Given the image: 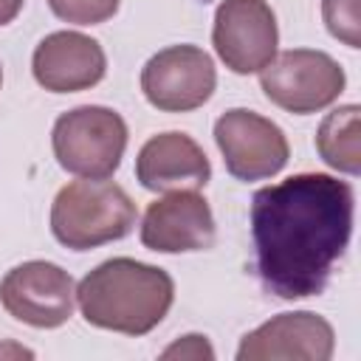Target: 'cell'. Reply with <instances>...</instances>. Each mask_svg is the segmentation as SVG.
Here are the masks:
<instances>
[{"mask_svg":"<svg viewBox=\"0 0 361 361\" xmlns=\"http://www.w3.org/2000/svg\"><path fill=\"white\" fill-rule=\"evenodd\" d=\"M56 164L76 178H110L127 149V121L102 104L62 113L51 130Z\"/></svg>","mask_w":361,"mask_h":361,"instance_id":"4","label":"cell"},{"mask_svg":"<svg viewBox=\"0 0 361 361\" xmlns=\"http://www.w3.org/2000/svg\"><path fill=\"white\" fill-rule=\"evenodd\" d=\"M214 141L228 175L237 180L274 178L290 158L282 127L245 107H231L214 121Z\"/></svg>","mask_w":361,"mask_h":361,"instance_id":"6","label":"cell"},{"mask_svg":"<svg viewBox=\"0 0 361 361\" xmlns=\"http://www.w3.org/2000/svg\"><path fill=\"white\" fill-rule=\"evenodd\" d=\"M333 350V324L319 313L293 310L245 333L237 347V361H330Z\"/></svg>","mask_w":361,"mask_h":361,"instance_id":"10","label":"cell"},{"mask_svg":"<svg viewBox=\"0 0 361 361\" xmlns=\"http://www.w3.org/2000/svg\"><path fill=\"white\" fill-rule=\"evenodd\" d=\"M214 214L203 195L183 189L152 200L141 217V243L158 254L203 251L214 243Z\"/></svg>","mask_w":361,"mask_h":361,"instance_id":"11","label":"cell"},{"mask_svg":"<svg viewBox=\"0 0 361 361\" xmlns=\"http://www.w3.org/2000/svg\"><path fill=\"white\" fill-rule=\"evenodd\" d=\"M0 85H3V68H0Z\"/></svg>","mask_w":361,"mask_h":361,"instance_id":"20","label":"cell"},{"mask_svg":"<svg viewBox=\"0 0 361 361\" xmlns=\"http://www.w3.org/2000/svg\"><path fill=\"white\" fill-rule=\"evenodd\" d=\"M14 355H25V358H31L34 353L25 350V347H17V344H0V358H14Z\"/></svg>","mask_w":361,"mask_h":361,"instance_id":"19","label":"cell"},{"mask_svg":"<svg viewBox=\"0 0 361 361\" xmlns=\"http://www.w3.org/2000/svg\"><path fill=\"white\" fill-rule=\"evenodd\" d=\"M138 209L133 197L107 178L65 183L51 203V234L71 251H90L133 231Z\"/></svg>","mask_w":361,"mask_h":361,"instance_id":"3","label":"cell"},{"mask_svg":"<svg viewBox=\"0 0 361 361\" xmlns=\"http://www.w3.org/2000/svg\"><path fill=\"white\" fill-rule=\"evenodd\" d=\"M31 71L37 85L51 93H79L104 79L107 56L99 39L87 34L54 31L34 48Z\"/></svg>","mask_w":361,"mask_h":361,"instance_id":"12","label":"cell"},{"mask_svg":"<svg viewBox=\"0 0 361 361\" xmlns=\"http://www.w3.org/2000/svg\"><path fill=\"white\" fill-rule=\"evenodd\" d=\"M355 195L327 172H299L251 197L257 274L268 293L305 299L324 290L353 237Z\"/></svg>","mask_w":361,"mask_h":361,"instance_id":"1","label":"cell"},{"mask_svg":"<svg viewBox=\"0 0 361 361\" xmlns=\"http://www.w3.org/2000/svg\"><path fill=\"white\" fill-rule=\"evenodd\" d=\"M212 45L228 71L259 73L279 45L274 8L265 0H223L214 11Z\"/></svg>","mask_w":361,"mask_h":361,"instance_id":"9","label":"cell"},{"mask_svg":"<svg viewBox=\"0 0 361 361\" xmlns=\"http://www.w3.org/2000/svg\"><path fill=\"white\" fill-rule=\"evenodd\" d=\"M23 8V0H0V25H8Z\"/></svg>","mask_w":361,"mask_h":361,"instance_id":"18","label":"cell"},{"mask_svg":"<svg viewBox=\"0 0 361 361\" xmlns=\"http://www.w3.org/2000/svg\"><path fill=\"white\" fill-rule=\"evenodd\" d=\"M217 87L212 56L197 45H169L141 68V90L161 113H192Z\"/></svg>","mask_w":361,"mask_h":361,"instance_id":"8","label":"cell"},{"mask_svg":"<svg viewBox=\"0 0 361 361\" xmlns=\"http://www.w3.org/2000/svg\"><path fill=\"white\" fill-rule=\"evenodd\" d=\"M175 302L172 276L133 257H113L96 265L76 285V305L87 324L124 336L155 330Z\"/></svg>","mask_w":361,"mask_h":361,"instance_id":"2","label":"cell"},{"mask_svg":"<svg viewBox=\"0 0 361 361\" xmlns=\"http://www.w3.org/2000/svg\"><path fill=\"white\" fill-rule=\"evenodd\" d=\"M344 68L330 54L313 48L282 51L259 71L265 99L296 116L330 107L344 93Z\"/></svg>","mask_w":361,"mask_h":361,"instance_id":"5","label":"cell"},{"mask_svg":"<svg viewBox=\"0 0 361 361\" xmlns=\"http://www.w3.org/2000/svg\"><path fill=\"white\" fill-rule=\"evenodd\" d=\"M121 0H48L51 11L73 25H99L118 11Z\"/></svg>","mask_w":361,"mask_h":361,"instance_id":"15","label":"cell"},{"mask_svg":"<svg viewBox=\"0 0 361 361\" xmlns=\"http://www.w3.org/2000/svg\"><path fill=\"white\" fill-rule=\"evenodd\" d=\"M161 358H214V350H212V344L206 341V336L189 333V336H183L180 341L169 344V347L161 353Z\"/></svg>","mask_w":361,"mask_h":361,"instance_id":"17","label":"cell"},{"mask_svg":"<svg viewBox=\"0 0 361 361\" xmlns=\"http://www.w3.org/2000/svg\"><path fill=\"white\" fill-rule=\"evenodd\" d=\"M0 305L28 327L54 330L73 316L76 285L56 262L28 259L0 279Z\"/></svg>","mask_w":361,"mask_h":361,"instance_id":"7","label":"cell"},{"mask_svg":"<svg viewBox=\"0 0 361 361\" xmlns=\"http://www.w3.org/2000/svg\"><path fill=\"white\" fill-rule=\"evenodd\" d=\"M316 152L322 161L344 175L361 172V110L341 104L327 113L316 130Z\"/></svg>","mask_w":361,"mask_h":361,"instance_id":"14","label":"cell"},{"mask_svg":"<svg viewBox=\"0 0 361 361\" xmlns=\"http://www.w3.org/2000/svg\"><path fill=\"white\" fill-rule=\"evenodd\" d=\"M322 17L327 31L350 48L361 45L358 37V0H322Z\"/></svg>","mask_w":361,"mask_h":361,"instance_id":"16","label":"cell"},{"mask_svg":"<svg viewBox=\"0 0 361 361\" xmlns=\"http://www.w3.org/2000/svg\"><path fill=\"white\" fill-rule=\"evenodd\" d=\"M212 178V164L203 147L178 130L152 135L135 158V180L147 192H183L203 189Z\"/></svg>","mask_w":361,"mask_h":361,"instance_id":"13","label":"cell"}]
</instances>
